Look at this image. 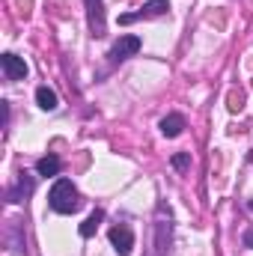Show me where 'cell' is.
Here are the masks:
<instances>
[{"label": "cell", "instance_id": "obj_1", "mask_svg": "<svg viewBox=\"0 0 253 256\" xmlns=\"http://www.w3.org/2000/svg\"><path fill=\"white\" fill-rule=\"evenodd\" d=\"M48 202H51L54 212H60V214H72V212L80 206V196H78V188H74L68 179H57L54 188H51V194H48Z\"/></svg>", "mask_w": 253, "mask_h": 256}, {"label": "cell", "instance_id": "obj_2", "mask_svg": "<svg viewBox=\"0 0 253 256\" xmlns=\"http://www.w3.org/2000/svg\"><path fill=\"white\" fill-rule=\"evenodd\" d=\"M86 3V18H90V33L96 39H102L108 33V24H104V3L102 0H84Z\"/></svg>", "mask_w": 253, "mask_h": 256}, {"label": "cell", "instance_id": "obj_3", "mask_svg": "<svg viewBox=\"0 0 253 256\" xmlns=\"http://www.w3.org/2000/svg\"><path fill=\"white\" fill-rule=\"evenodd\" d=\"M137 51H140V39H137V36H120V42L110 48V60H114V63H120V60L134 57Z\"/></svg>", "mask_w": 253, "mask_h": 256}, {"label": "cell", "instance_id": "obj_4", "mask_svg": "<svg viewBox=\"0 0 253 256\" xmlns=\"http://www.w3.org/2000/svg\"><path fill=\"white\" fill-rule=\"evenodd\" d=\"M110 242H114V248H116V254L120 256H128L131 254V248H134V232L128 230L126 224H120V226L110 230Z\"/></svg>", "mask_w": 253, "mask_h": 256}, {"label": "cell", "instance_id": "obj_5", "mask_svg": "<svg viewBox=\"0 0 253 256\" xmlns=\"http://www.w3.org/2000/svg\"><path fill=\"white\" fill-rule=\"evenodd\" d=\"M0 63H3V72H6L9 80H24V78H27V63H24L21 57H15V54H3Z\"/></svg>", "mask_w": 253, "mask_h": 256}, {"label": "cell", "instance_id": "obj_6", "mask_svg": "<svg viewBox=\"0 0 253 256\" xmlns=\"http://www.w3.org/2000/svg\"><path fill=\"white\" fill-rule=\"evenodd\" d=\"M182 128H185V116L182 114H170V116L161 120V134L164 137H179Z\"/></svg>", "mask_w": 253, "mask_h": 256}, {"label": "cell", "instance_id": "obj_7", "mask_svg": "<svg viewBox=\"0 0 253 256\" xmlns=\"http://www.w3.org/2000/svg\"><path fill=\"white\" fill-rule=\"evenodd\" d=\"M30 191H33V176L21 173V176H18V185H15L12 191L6 194V196H9V202H21V200H24V196H27Z\"/></svg>", "mask_w": 253, "mask_h": 256}, {"label": "cell", "instance_id": "obj_8", "mask_svg": "<svg viewBox=\"0 0 253 256\" xmlns=\"http://www.w3.org/2000/svg\"><path fill=\"white\" fill-rule=\"evenodd\" d=\"M36 173H39V176H57V173H60V158H54V155H45V158H39V164H36Z\"/></svg>", "mask_w": 253, "mask_h": 256}, {"label": "cell", "instance_id": "obj_9", "mask_svg": "<svg viewBox=\"0 0 253 256\" xmlns=\"http://www.w3.org/2000/svg\"><path fill=\"white\" fill-rule=\"evenodd\" d=\"M36 102H39L42 110H54V108H57V92L48 90V86H39V90H36Z\"/></svg>", "mask_w": 253, "mask_h": 256}, {"label": "cell", "instance_id": "obj_10", "mask_svg": "<svg viewBox=\"0 0 253 256\" xmlns=\"http://www.w3.org/2000/svg\"><path fill=\"white\" fill-rule=\"evenodd\" d=\"M244 102H248V96H244L242 90H230V92H226V108H230V114H242V110H244Z\"/></svg>", "mask_w": 253, "mask_h": 256}, {"label": "cell", "instance_id": "obj_11", "mask_svg": "<svg viewBox=\"0 0 253 256\" xmlns=\"http://www.w3.org/2000/svg\"><path fill=\"white\" fill-rule=\"evenodd\" d=\"M167 9H170L167 0H149V3L140 9V15H143V18H155V15H164Z\"/></svg>", "mask_w": 253, "mask_h": 256}, {"label": "cell", "instance_id": "obj_12", "mask_svg": "<svg viewBox=\"0 0 253 256\" xmlns=\"http://www.w3.org/2000/svg\"><path fill=\"white\" fill-rule=\"evenodd\" d=\"M102 218H104V214H102V212L96 208V212H92V214H90V218H86V220L80 224V236H84V238H90V236H92V232L98 230V224H102Z\"/></svg>", "mask_w": 253, "mask_h": 256}, {"label": "cell", "instance_id": "obj_13", "mask_svg": "<svg viewBox=\"0 0 253 256\" xmlns=\"http://www.w3.org/2000/svg\"><path fill=\"white\" fill-rule=\"evenodd\" d=\"M170 164H173L176 170H188V167H190V155H188V152H176V155L170 158Z\"/></svg>", "mask_w": 253, "mask_h": 256}, {"label": "cell", "instance_id": "obj_14", "mask_svg": "<svg viewBox=\"0 0 253 256\" xmlns=\"http://www.w3.org/2000/svg\"><path fill=\"white\" fill-rule=\"evenodd\" d=\"M18 3V9H21V15L24 18H30V9H33V0H15Z\"/></svg>", "mask_w": 253, "mask_h": 256}, {"label": "cell", "instance_id": "obj_15", "mask_svg": "<svg viewBox=\"0 0 253 256\" xmlns=\"http://www.w3.org/2000/svg\"><path fill=\"white\" fill-rule=\"evenodd\" d=\"M137 18H143V15H140V12H131V15H122V18H120V24H134Z\"/></svg>", "mask_w": 253, "mask_h": 256}, {"label": "cell", "instance_id": "obj_16", "mask_svg": "<svg viewBox=\"0 0 253 256\" xmlns=\"http://www.w3.org/2000/svg\"><path fill=\"white\" fill-rule=\"evenodd\" d=\"M208 21H212V24H218V27H224V12H218V15H214V12H208Z\"/></svg>", "mask_w": 253, "mask_h": 256}, {"label": "cell", "instance_id": "obj_17", "mask_svg": "<svg viewBox=\"0 0 253 256\" xmlns=\"http://www.w3.org/2000/svg\"><path fill=\"white\" fill-rule=\"evenodd\" d=\"M244 244H248V248H253V232H248V236H244Z\"/></svg>", "mask_w": 253, "mask_h": 256}]
</instances>
